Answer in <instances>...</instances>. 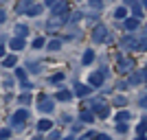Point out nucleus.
<instances>
[{
    "label": "nucleus",
    "instance_id": "nucleus-31",
    "mask_svg": "<svg viewBox=\"0 0 147 140\" xmlns=\"http://www.w3.org/2000/svg\"><path fill=\"white\" fill-rule=\"evenodd\" d=\"M127 103V101H125V96H117L114 98V105H119V107H121V105H125Z\"/></svg>",
    "mask_w": 147,
    "mask_h": 140
},
{
    "label": "nucleus",
    "instance_id": "nucleus-32",
    "mask_svg": "<svg viewBox=\"0 0 147 140\" xmlns=\"http://www.w3.org/2000/svg\"><path fill=\"white\" fill-rule=\"evenodd\" d=\"M90 7L92 9H101V0H90Z\"/></svg>",
    "mask_w": 147,
    "mask_h": 140
},
{
    "label": "nucleus",
    "instance_id": "nucleus-25",
    "mask_svg": "<svg viewBox=\"0 0 147 140\" xmlns=\"http://www.w3.org/2000/svg\"><path fill=\"white\" fill-rule=\"evenodd\" d=\"M92 118H94V116H92L90 112H84V114H81V121L84 123H92Z\"/></svg>",
    "mask_w": 147,
    "mask_h": 140
},
{
    "label": "nucleus",
    "instance_id": "nucleus-33",
    "mask_svg": "<svg viewBox=\"0 0 147 140\" xmlns=\"http://www.w3.org/2000/svg\"><path fill=\"white\" fill-rule=\"evenodd\" d=\"M61 79H64V74H53V79H51V81H53V83H57V81H61Z\"/></svg>",
    "mask_w": 147,
    "mask_h": 140
},
{
    "label": "nucleus",
    "instance_id": "nucleus-11",
    "mask_svg": "<svg viewBox=\"0 0 147 140\" xmlns=\"http://www.w3.org/2000/svg\"><path fill=\"white\" fill-rule=\"evenodd\" d=\"M51 129H53V121H49V118H42L37 123V131H51Z\"/></svg>",
    "mask_w": 147,
    "mask_h": 140
},
{
    "label": "nucleus",
    "instance_id": "nucleus-37",
    "mask_svg": "<svg viewBox=\"0 0 147 140\" xmlns=\"http://www.w3.org/2000/svg\"><path fill=\"white\" fill-rule=\"evenodd\" d=\"M0 22H5V11L0 9Z\"/></svg>",
    "mask_w": 147,
    "mask_h": 140
},
{
    "label": "nucleus",
    "instance_id": "nucleus-30",
    "mask_svg": "<svg viewBox=\"0 0 147 140\" xmlns=\"http://www.w3.org/2000/svg\"><path fill=\"white\" fill-rule=\"evenodd\" d=\"M138 105H141L143 110H147V94H143V96L138 98Z\"/></svg>",
    "mask_w": 147,
    "mask_h": 140
},
{
    "label": "nucleus",
    "instance_id": "nucleus-26",
    "mask_svg": "<svg viewBox=\"0 0 147 140\" xmlns=\"http://www.w3.org/2000/svg\"><path fill=\"white\" fill-rule=\"evenodd\" d=\"M145 131H147V118H143L141 125H138V134H145Z\"/></svg>",
    "mask_w": 147,
    "mask_h": 140
},
{
    "label": "nucleus",
    "instance_id": "nucleus-28",
    "mask_svg": "<svg viewBox=\"0 0 147 140\" xmlns=\"http://www.w3.org/2000/svg\"><path fill=\"white\" fill-rule=\"evenodd\" d=\"M108 114H110V107H108V105H103V107L99 110V116H101V118H105Z\"/></svg>",
    "mask_w": 147,
    "mask_h": 140
},
{
    "label": "nucleus",
    "instance_id": "nucleus-39",
    "mask_svg": "<svg viewBox=\"0 0 147 140\" xmlns=\"http://www.w3.org/2000/svg\"><path fill=\"white\" fill-rule=\"evenodd\" d=\"M136 140H147V138H145V136H143V134H141V136H138V138H136Z\"/></svg>",
    "mask_w": 147,
    "mask_h": 140
},
{
    "label": "nucleus",
    "instance_id": "nucleus-21",
    "mask_svg": "<svg viewBox=\"0 0 147 140\" xmlns=\"http://www.w3.org/2000/svg\"><path fill=\"white\" fill-rule=\"evenodd\" d=\"M127 15V7H119L117 11H114V18H119V20H123Z\"/></svg>",
    "mask_w": 147,
    "mask_h": 140
},
{
    "label": "nucleus",
    "instance_id": "nucleus-35",
    "mask_svg": "<svg viewBox=\"0 0 147 140\" xmlns=\"http://www.w3.org/2000/svg\"><path fill=\"white\" fill-rule=\"evenodd\" d=\"M97 140H110V136H105V134H99Z\"/></svg>",
    "mask_w": 147,
    "mask_h": 140
},
{
    "label": "nucleus",
    "instance_id": "nucleus-12",
    "mask_svg": "<svg viewBox=\"0 0 147 140\" xmlns=\"http://www.w3.org/2000/svg\"><path fill=\"white\" fill-rule=\"evenodd\" d=\"M101 83H103V72H92L90 74V85H97L99 88Z\"/></svg>",
    "mask_w": 147,
    "mask_h": 140
},
{
    "label": "nucleus",
    "instance_id": "nucleus-40",
    "mask_svg": "<svg viewBox=\"0 0 147 140\" xmlns=\"http://www.w3.org/2000/svg\"><path fill=\"white\" fill-rule=\"evenodd\" d=\"M33 140H44V138H42V136H37V138H33Z\"/></svg>",
    "mask_w": 147,
    "mask_h": 140
},
{
    "label": "nucleus",
    "instance_id": "nucleus-19",
    "mask_svg": "<svg viewBox=\"0 0 147 140\" xmlns=\"http://www.w3.org/2000/svg\"><path fill=\"white\" fill-rule=\"evenodd\" d=\"M16 35H20V37H26V35H29L26 24H18V26H16Z\"/></svg>",
    "mask_w": 147,
    "mask_h": 140
},
{
    "label": "nucleus",
    "instance_id": "nucleus-16",
    "mask_svg": "<svg viewBox=\"0 0 147 140\" xmlns=\"http://www.w3.org/2000/svg\"><path fill=\"white\" fill-rule=\"evenodd\" d=\"M129 118H132V114H129V112H125V110L119 112V114L114 116V121H117V123H125V121H129Z\"/></svg>",
    "mask_w": 147,
    "mask_h": 140
},
{
    "label": "nucleus",
    "instance_id": "nucleus-5",
    "mask_svg": "<svg viewBox=\"0 0 147 140\" xmlns=\"http://www.w3.org/2000/svg\"><path fill=\"white\" fill-rule=\"evenodd\" d=\"M64 22H66V13H64V15H53V20H49V22H46V31H55V29H59Z\"/></svg>",
    "mask_w": 147,
    "mask_h": 140
},
{
    "label": "nucleus",
    "instance_id": "nucleus-15",
    "mask_svg": "<svg viewBox=\"0 0 147 140\" xmlns=\"http://www.w3.org/2000/svg\"><path fill=\"white\" fill-rule=\"evenodd\" d=\"M42 11H44V7H42V5H31V7H29V11H26V15H40Z\"/></svg>",
    "mask_w": 147,
    "mask_h": 140
},
{
    "label": "nucleus",
    "instance_id": "nucleus-34",
    "mask_svg": "<svg viewBox=\"0 0 147 140\" xmlns=\"http://www.w3.org/2000/svg\"><path fill=\"white\" fill-rule=\"evenodd\" d=\"M29 98H31L29 94H22V96H20V103H29Z\"/></svg>",
    "mask_w": 147,
    "mask_h": 140
},
{
    "label": "nucleus",
    "instance_id": "nucleus-18",
    "mask_svg": "<svg viewBox=\"0 0 147 140\" xmlns=\"http://www.w3.org/2000/svg\"><path fill=\"white\" fill-rule=\"evenodd\" d=\"M16 61H18V57H16V55H9V57L2 59V64H5V68H13V66H16Z\"/></svg>",
    "mask_w": 147,
    "mask_h": 140
},
{
    "label": "nucleus",
    "instance_id": "nucleus-7",
    "mask_svg": "<svg viewBox=\"0 0 147 140\" xmlns=\"http://www.w3.org/2000/svg\"><path fill=\"white\" fill-rule=\"evenodd\" d=\"M90 92H92V88L86 85V83H77L75 85V94H77V96H88Z\"/></svg>",
    "mask_w": 147,
    "mask_h": 140
},
{
    "label": "nucleus",
    "instance_id": "nucleus-36",
    "mask_svg": "<svg viewBox=\"0 0 147 140\" xmlns=\"http://www.w3.org/2000/svg\"><path fill=\"white\" fill-rule=\"evenodd\" d=\"M55 2H57V0H44V5H46V7H53Z\"/></svg>",
    "mask_w": 147,
    "mask_h": 140
},
{
    "label": "nucleus",
    "instance_id": "nucleus-42",
    "mask_svg": "<svg viewBox=\"0 0 147 140\" xmlns=\"http://www.w3.org/2000/svg\"><path fill=\"white\" fill-rule=\"evenodd\" d=\"M145 79H147V68H145Z\"/></svg>",
    "mask_w": 147,
    "mask_h": 140
},
{
    "label": "nucleus",
    "instance_id": "nucleus-2",
    "mask_svg": "<svg viewBox=\"0 0 147 140\" xmlns=\"http://www.w3.org/2000/svg\"><path fill=\"white\" fill-rule=\"evenodd\" d=\"M26 118H29V112H26V110H18L16 114L11 116V125H13L16 129H20L22 125H24V121H26Z\"/></svg>",
    "mask_w": 147,
    "mask_h": 140
},
{
    "label": "nucleus",
    "instance_id": "nucleus-6",
    "mask_svg": "<svg viewBox=\"0 0 147 140\" xmlns=\"http://www.w3.org/2000/svg\"><path fill=\"white\" fill-rule=\"evenodd\" d=\"M37 107H40V112H46V114L55 110L53 101H51V98H46V96H40V105H37Z\"/></svg>",
    "mask_w": 147,
    "mask_h": 140
},
{
    "label": "nucleus",
    "instance_id": "nucleus-10",
    "mask_svg": "<svg viewBox=\"0 0 147 140\" xmlns=\"http://www.w3.org/2000/svg\"><path fill=\"white\" fill-rule=\"evenodd\" d=\"M66 11H68L66 2H55V5H53V15H64Z\"/></svg>",
    "mask_w": 147,
    "mask_h": 140
},
{
    "label": "nucleus",
    "instance_id": "nucleus-4",
    "mask_svg": "<svg viewBox=\"0 0 147 140\" xmlns=\"http://www.w3.org/2000/svg\"><path fill=\"white\" fill-rule=\"evenodd\" d=\"M105 35H108V29L103 24H97L92 29V42H105Z\"/></svg>",
    "mask_w": 147,
    "mask_h": 140
},
{
    "label": "nucleus",
    "instance_id": "nucleus-22",
    "mask_svg": "<svg viewBox=\"0 0 147 140\" xmlns=\"http://www.w3.org/2000/svg\"><path fill=\"white\" fill-rule=\"evenodd\" d=\"M61 48V42L59 40H53V42H49V50H59Z\"/></svg>",
    "mask_w": 147,
    "mask_h": 140
},
{
    "label": "nucleus",
    "instance_id": "nucleus-41",
    "mask_svg": "<svg viewBox=\"0 0 147 140\" xmlns=\"http://www.w3.org/2000/svg\"><path fill=\"white\" fill-rule=\"evenodd\" d=\"M143 5H145V7H147V0H143Z\"/></svg>",
    "mask_w": 147,
    "mask_h": 140
},
{
    "label": "nucleus",
    "instance_id": "nucleus-38",
    "mask_svg": "<svg viewBox=\"0 0 147 140\" xmlns=\"http://www.w3.org/2000/svg\"><path fill=\"white\" fill-rule=\"evenodd\" d=\"M0 57H5V48L2 46H0Z\"/></svg>",
    "mask_w": 147,
    "mask_h": 140
},
{
    "label": "nucleus",
    "instance_id": "nucleus-14",
    "mask_svg": "<svg viewBox=\"0 0 147 140\" xmlns=\"http://www.w3.org/2000/svg\"><path fill=\"white\" fill-rule=\"evenodd\" d=\"M143 79H145V72H134L132 77H129V85H138Z\"/></svg>",
    "mask_w": 147,
    "mask_h": 140
},
{
    "label": "nucleus",
    "instance_id": "nucleus-29",
    "mask_svg": "<svg viewBox=\"0 0 147 140\" xmlns=\"http://www.w3.org/2000/svg\"><path fill=\"white\" fill-rule=\"evenodd\" d=\"M16 77H18V79L22 81V83L26 81V72H24V70H16Z\"/></svg>",
    "mask_w": 147,
    "mask_h": 140
},
{
    "label": "nucleus",
    "instance_id": "nucleus-1",
    "mask_svg": "<svg viewBox=\"0 0 147 140\" xmlns=\"http://www.w3.org/2000/svg\"><path fill=\"white\" fill-rule=\"evenodd\" d=\"M117 70H119V72H123V74H125V72H132V70H134V61H132V59H125V57L119 55L117 57Z\"/></svg>",
    "mask_w": 147,
    "mask_h": 140
},
{
    "label": "nucleus",
    "instance_id": "nucleus-3",
    "mask_svg": "<svg viewBox=\"0 0 147 140\" xmlns=\"http://www.w3.org/2000/svg\"><path fill=\"white\" fill-rule=\"evenodd\" d=\"M123 48H132V50H138V44H141V35H125L123 37Z\"/></svg>",
    "mask_w": 147,
    "mask_h": 140
},
{
    "label": "nucleus",
    "instance_id": "nucleus-23",
    "mask_svg": "<svg viewBox=\"0 0 147 140\" xmlns=\"http://www.w3.org/2000/svg\"><path fill=\"white\" fill-rule=\"evenodd\" d=\"M57 98H59V101H68V98H70V92L59 90V92H57Z\"/></svg>",
    "mask_w": 147,
    "mask_h": 140
},
{
    "label": "nucleus",
    "instance_id": "nucleus-43",
    "mask_svg": "<svg viewBox=\"0 0 147 140\" xmlns=\"http://www.w3.org/2000/svg\"><path fill=\"white\" fill-rule=\"evenodd\" d=\"M66 140H75V138H66Z\"/></svg>",
    "mask_w": 147,
    "mask_h": 140
},
{
    "label": "nucleus",
    "instance_id": "nucleus-13",
    "mask_svg": "<svg viewBox=\"0 0 147 140\" xmlns=\"http://www.w3.org/2000/svg\"><path fill=\"white\" fill-rule=\"evenodd\" d=\"M138 24H141V22H138V18H136V15H134V18H127V20H125V29H127V31L138 29Z\"/></svg>",
    "mask_w": 147,
    "mask_h": 140
},
{
    "label": "nucleus",
    "instance_id": "nucleus-20",
    "mask_svg": "<svg viewBox=\"0 0 147 140\" xmlns=\"http://www.w3.org/2000/svg\"><path fill=\"white\" fill-rule=\"evenodd\" d=\"M31 5H33V0H22V2L18 5V11H20V13L29 11V7H31Z\"/></svg>",
    "mask_w": 147,
    "mask_h": 140
},
{
    "label": "nucleus",
    "instance_id": "nucleus-27",
    "mask_svg": "<svg viewBox=\"0 0 147 140\" xmlns=\"http://www.w3.org/2000/svg\"><path fill=\"white\" fill-rule=\"evenodd\" d=\"M44 46V37H37V40H33V48H42Z\"/></svg>",
    "mask_w": 147,
    "mask_h": 140
},
{
    "label": "nucleus",
    "instance_id": "nucleus-17",
    "mask_svg": "<svg viewBox=\"0 0 147 140\" xmlns=\"http://www.w3.org/2000/svg\"><path fill=\"white\" fill-rule=\"evenodd\" d=\"M84 66H90L92 61H94V53H92V50H86V53H84Z\"/></svg>",
    "mask_w": 147,
    "mask_h": 140
},
{
    "label": "nucleus",
    "instance_id": "nucleus-24",
    "mask_svg": "<svg viewBox=\"0 0 147 140\" xmlns=\"http://www.w3.org/2000/svg\"><path fill=\"white\" fill-rule=\"evenodd\" d=\"M138 50H147V35H141V44H138Z\"/></svg>",
    "mask_w": 147,
    "mask_h": 140
},
{
    "label": "nucleus",
    "instance_id": "nucleus-8",
    "mask_svg": "<svg viewBox=\"0 0 147 140\" xmlns=\"http://www.w3.org/2000/svg\"><path fill=\"white\" fill-rule=\"evenodd\" d=\"M125 7L132 9V13L136 18H141V5H138V0H125Z\"/></svg>",
    "mask_w": 147,
    "mask_h": 140
},
{
    "label": "nucleus",
    "instance_id": "nucleus-9",
    "mask_svg": "<svg viewBox=\"0 0 147 140\" xmlns=\"http://www.w3.org/2000/svg\"><path fill=\"white\" fill-rule=\"evenodd\" d=\"M24 37H20V35H16V37H13V40H11V42H9V46H11V48L13 50H22V48H24Z\"/></svg>",
    "mask_w": 147,
    "mask_h": 140
}]
</instances>
